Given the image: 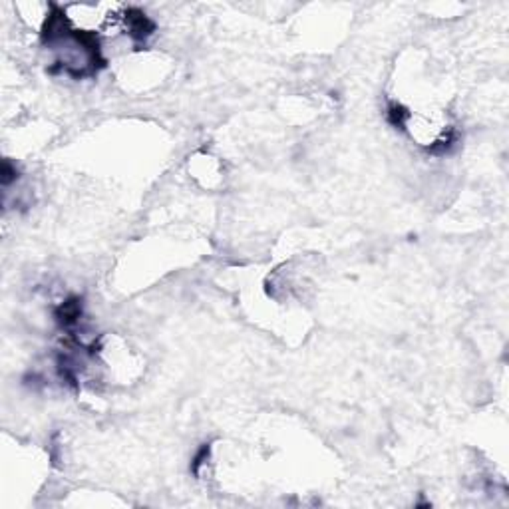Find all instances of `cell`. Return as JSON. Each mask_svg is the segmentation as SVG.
Instances as JSON below:
<instances>
[{
    "label": "cell",
    "mask_w": 509,
    "mask_h": 509,
    "mask_svg": "<svg viewBox=\"0 0 509 509\" xmlns=\"http://www.w3.org/2000/svg\"><path fill=\"white\" fill-rule=\"evenodd\" d=\"M124 20H126V28H128V32H130V36L133 40H146L155 30L153 20L148 19L139 10H128Z\"/></svg>",
    "instance_id": "cell-1"
},
{
    "label": "cell",
    "mask_w": 509,
    "mask_h": 509,
    "mask_svg": "<svg viewBox=\"0 0 509 509\" xmlns=\"http://www.w3.org/2000/svg\"><path fill=\"white\" fill-rule=\"evenodd\" d=\"M82 317V301L78 297H72L64 301L56 308V319L62 326H74Z\"/></svg>",
    "instance_id": "cell-2"
},
{
    "label": "cell",
    "mask_w": 509,
    "mask_h": 509,
    "mask_svg": "<svg viewBox=\"0 0 509 509\" xmlns=\"http://www.w3.org/2000/svg\"><path fill=\"white\" fill-rule=\"evenodd\" d=\"M207 455H209V446H203V448L197 452L195 460H193V473H195V475H197V472H199V466L203 464V460H205Z\"/></svg>",
    "instance_id": "cell-3"
}]
</instances>
